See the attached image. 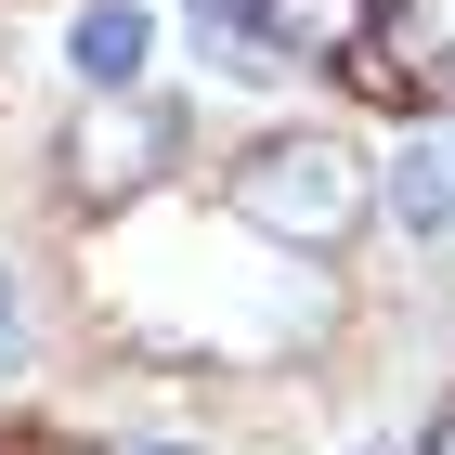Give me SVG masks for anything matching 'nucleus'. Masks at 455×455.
Returning <instances> with one entry per match:
<instances>
[{"mask_svg":"<svg viewBox=\"0 0 455 455\" xmlns=\"http://www.w3.org/2000/svg\"><path fill=\"white\" fill-rule=\"evenodd\" d=\"M221 209H235L247 235L299 247V260H339L351 221L378 209V170H364L339 131H260L235 170H221Z\"/></svg>","mask_w":455,"mask_h":455,"instance_id":"f257e3e1","label":"nucleus"},{"mask_svg":"<svg viewBox=\"0 0 455 455\" xmlns=\"http://www.w3.org/2000/svg\"><path fill=\"white\" fill-rule=\"evenodd\" d=\"M170 156H182V117H170V105H143V92H92L78 131H66V196H78V209H131Z\"/></svg>","mask_w":455,"mask_h":455,"instance_id":"f03ea898","label":"nucleus"},{"mask_svg":"<svg viewBox=\"0 0 455 455\" xmlns=\"http://www.w3.org/2000/svg\"><path fill=\"white\" fill-rule=\"evenodd\" d=\"M260 39H274V66H351V52H378V0H247Z\"/></svg>","mask_w":455,"mask_h":455,"instance_id":"7ed1b4c3","label":"nucleus"},{"mask_svg":"<svg viewBox=\"0 0 455 455\" xmlns=\"http://www.w3.org/2000/svg\"><path fill=\"white\" fill-rule=\"evenodd\" d=\"M143 52H156V27H143V0H78V27H66V66L92 78V92H131Z\"/></svg>","mask_w":455,"mask_h":455,"instance_id":"20e7f679","label":"nucleus"},{"mask_svg":"<svg viewBox=\"0 0 455 455\" xmlns=\"http://www.w3.org/2000/svg\"><path fill=\"white\" fill-rule=\"evenodd\" d=\"M378 196H390V221H403L417 247H455V156H443V143H403Z\"/></svg>","mask_w":455,"mask_h":455,"instance_id":"39448f33","label":"nucleus"},{"mask_svg":"<svg viewBox=\"0 0 455 455\" xmlns=\"http://www.w3.org/2000/svg\"><path fill=\"white\" fill-rule=\"evenodd\" d=\"M429 455H455V417H443V429H429Z\"/></svg>","mask_w":455,"mask_h":455,"instance_id":"423d86ee","label":"nucleus"},{"mask_svg":"<svg viewBox=\"0 0 455 455\" xmlns=\"http://www.w3.org/2000/svg\"><path fill=\"white\" fill-rule=\"evenodd\" d=\"M0 351H13V299H0Z\"/></svg>","mask_w":455,"mask_h":455,"instance_id":"0eeeda50","label":"nucleus"},{"mask_svg":"<svg viewBox=\"0 0 455 455\" xmlns=\"http://www.w3.org/2000/svg\"><path fill=\"white\" fill-rule=\"evenodd\" d=\"M143 455H182V443H143Z\"/></svg>","mask_w":455,"mask_h":455,"instance_id":"6e6552de","label":"nucleus"}]
</instances>
